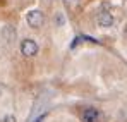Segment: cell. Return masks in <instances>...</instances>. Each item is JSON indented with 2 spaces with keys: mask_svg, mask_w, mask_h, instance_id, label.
<instances>
[{
  "mask_svg": "<svg viewBox=\"0 0 127 122\" xmlns=\"http://www.w3.org/2000/svg\"><path fill=\"white\" fill-rule=\"evenodd\" d=\"M26 22L31 28L38 29V28H41L43 24H45V14H43L41 10H29L26 14Z\"/></svg>",
  "mask_w": 127,
  "mask_h": 122,
  "instance_id": "6da1fadb",
  "label": "cell"
},
{
  "mask_svg": "<svg viewBox=\"0 0 127 122\" xmlns=\"http://www.w3.org/2000/svg\"><path fill=\"white\" fill-rule=\"evenodd\" d=\"M21 53L24 57H34L38 53V43L31 38H26L21 41Z\"/></svg>",
  "mask_w": 127,
  "mask_h": 122,
  "instance_id": "7a4b0ae2",
  "label": "cell"
},
{
  "mask_svg": "<svg viewBox=\"0 0 127 122\" xmlns=\"http://www.w3.org/2000/svg\"><path fill=\"white\" fill-rule=\"evenodd\" d=\"M96 21H98V24H100L101 28H110V26L113 24V16H112V12L103 10V12H100V14H98Z\"/></svg>",
  "mask_w": 127,
  "mask_h": 122,
  "instance_id": "3957f363",
  "label": "cell"
},
{
  "mask_svg": "<svg viewBox=\"0 0 127 122\" xmlns=\"http://www.w3.org/2000/svg\"><path fill=\"white\" fill-rule=\"evenodd\" d=\"M100 114L96 108H86L83 112V122H98Z\"/></svg>",
  "mask_w": 127,
  "mask_h": 122,
  "instance_id": "277c9868",
  "label": "cell"
},
{
  "mask_svg": "<svg viewBox=\"0 0 127 122\" xmlns=\"http://www.w3.org/2000/svg\"><path fill=\"white\" fill-rule=\"evenodd\" d=\"M3 36H5L7 41L16 40V29H12L10 26H5V28H3Z\"/></svg>",
  "mask_w": 127,
  "mask_h": 122,
  "instance_id": "5b68a950",
  "label": "cell"
},
{
  "mask_svg": "<svg viewBox=\"0 0 127 122\" xmlns=\"http://www.w3.org/2000/svg\"><path fill=\"white\" fill-rule=\"evenodd\" d=\"M2 122H16V117L14 115H9V117H3Z\"/></svg>",
  "mask_w": 127,
  "mask_h": 122,
  "instance_id": "8992f818",
  "label": "cell"
},
{
  "mask_svg": "<svg viewBox=\"0 0 127 122\" xmlns=\"http://www.w3.org/2000/svg\"><path fill=\"white\" fill-rule=\"evenodd\" d=\"M45 117H46V114H43V115H40V117H36V119H34V122H43V119H45Z\"/></svg>",
  "mask_w": 127,
  "mask_h": 122,
  "instance_id": "52a82bcc",
  "label": "cell"
}]
</instances>
